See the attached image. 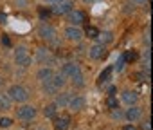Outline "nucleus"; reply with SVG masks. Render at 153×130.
<instances>
[{
  "label": "nucleus",
  "mask_w": 153,
  "mask_h": 130,
  "mask_svg": "<svg viewBox=\"0 0 153 130\" xmlns=\"http://www.w3.org/2000/svg\"><path fill=\"white\" fill-rule=\"evenodd\" d=\"M2 83H4V78H2V76H0V85H2Z\"/></svg>",
  "instance_id": "f704fd0d"
},
{
  "label": "nucleus",
  "mask_w": 153,
  "mask_h": 130,
  "mask_svg": "<svg viewBox=\"0 0 153 130\" xmlns=\"http://www.w3.org/2000/svg\"><path fill=\"white\" fill-rule=\"evenodd\" d=\"M36 60L42 61V63H43L45 60H49V49H43V47L38 49V51H36Z\"/></svg>",
  "instance_id": "aec40b11"
},
{
  "label": "nucleus",
  "mask_w": 153,
  "mask_h": 130,
  "mask_svg": "<svg viewBox=\"0 0 153 130\" xmlns=\"http://www.w3.org/2000/svg\"><path fill=\"white\" fill-rule=\"evenodd\" d=\"M123 56H124V60H126V61H133V60L137 58V54H135L133 51H128V52H126V54H123Z\"/></svg>",
  "instance_id": "bb28decb"
},
{
  "label": "nucleus",
  "mask_w": 153,
  "mask_h": 130,
  "mask_svg": "<svg viewBox=\"0 0 153 130\" xmlns=\"http://www.w3.org/2000/svg\"><path fill=\"white\" fill-rule=\"evenodd\" d=\"M106 105H108L110 108H119V103H117V99L114 98V94H110V98L106 99Z\"/></svg>",
  "instance_id": "393cba45"
},
{
  "label": "nucleus",
  "mask_w": 153,
  "mask_h": 130,
  "mask_svg": "<svg viewBox=\"0 0 153 130\" xmlns=\"http://www.w3.org/2000/svg\"><path fill=\"white\" fill-rule=\"evenodd\" d=\"M68 126H70V117L68 116H61V117L54 119V128L56 130H67Z\"/></svg>",
  "instance_id": "2eb2a0df"
},
{
  "label": "nucleus",
  "mask_w": 153,
  "mask_h": 130,
  "mask_svg": "<svg viewBox=\"0 0 153 130\" xmlns=\"http://www.w3.org/2000/svg\"><path fill=\"white\" fill-rule=\"evenodd\" d=\"M11 125H13L11 117H0V128H9Z\"/></svg>",
  "instance_id": "b1692460"
},
{
  "label": "nucleus",
  "mask_w": 153,
  "mask_h": 130,
  "mask_svg": "<svg viewBox=\"0 0 153 130\" xmlns=\"http://www.w3.org/2000/svg\"><path fill=\"white\" fill-rule=\"evenodd\" d=\"M47 4H51V6H56V4H59V2H63V0H45Z\"/></svg>",
  "instance_id": "c756f323"
},
{
  "label": "nucleus",
  "mask_w": 153,
  "mask_h": 130,
  "mask_svg": "<svg viewBox=\"0 0 153 130\" xmlns=\"http://www.w3.org/2000/svg\"><path fill=\"white\" fill-rule=\"evenodd\" d=\"M88 56H90L92 60H101V58L106 56V47H105L103 43H94V45L88 49Z\"/></svg>",
  "instance_id": "423d86ee"
},
{
  "label": "nucleus",
  "mask_w": 153,
  "mask_h": 130,
  "mask_svg": "<svg viewBox=\"0 0 153 130\" xmlns=\"http://www.w3.org/2000/svg\"><path fill=\"white\" fill-rule=\"evenodd\" d=\"M15 61H16V65H20V67H29V65H31V54H29L27 47H24V45L16 47Z\"/></svg>",
  "instance_id": "f03ea898"
},
{
  "label": "nucleus",
  "mask_w": 153,
  "mask_h": 130,
  "mask_svg": "<svg viewBox=\"0 0 153 130\" xmlns=\"http://www.w3.org/2000/svg\"><path fill=\"white\" fill-rule=\"evenodd\" d=\"M140 126H142V130H149V128H151V126H149V119H146Z\"/></svg>",
  "instance_id": "c85d7f7f"
},
{
  "label": "nucleus",
  "mask_w": 153,
  "mask_h": 130,
  "mask_svg": "<svg viewBox=\"0 0 153 130\" xmlns=\"http://www.w3.org/2000/svg\"><path fill=\"white\" fill-rule=\"evenodd\" d=\"M124 63H126V60H124V56H121V58L117 60V63H115V67H112V69H115L117 72H121L123 67H124Z\"/></svg>",
  "instance_id": "a878e982"
},
{
  "label": "nucleus",
  "mask_w": 153,
  "mask_h": 130,
  "mask_svg": "<svg viewBox=\"0 0 153 130\" xmlns=\"http://www.w3.org/2000/svg\"><path fill=\"white\" fill-rule=\"evenodd\" d=\"M7 96L11 98V101H16V103H25L29 99V92L25 87L22 85H13L9 90H7Z\"/></svg>",
  "instance_id": "f257e3e1"
},
{
  "label": "nucleus",
  "mask_w": 153,
  "mask_h": 130,
  "mask_svg": "<svg viewBox=\"0 0 153 130\" xmlns=\"http://www.w3.org/2000/svg\"><path fill=\"white\" fill-rule=\"evenodd\" d=\"M38 36H40L42 40H45V42H54L56 36H58V33H56V29H54L52 25L42 24V25L38 27Z\"/></svg>",
  "instance_id": "7ed1b4c3"
},
{
  "label": "nucleus",
  "mask_w": 153,
  "mask_h": 130,
  "mask_svg": "<svg viewBox=\"0 0 153 130\" xmlns=\"http://www.w3.org/2000/svg\"><path fill=\"white\" fill-rule=\"evenodd\" d=\"M137 2H144V0H137Z\"/></svg>",
  "instance_id": "c9c22d12"
},
{
  "label": "nucleus",
  "mask_w": 153,
  "mask_h": 130,
  "mask_svg": "<svg viewBox=\"0 0 153 130\" xmlns=\"http://www.w3.org/2000/svg\"><path fill=\"white\" fill-rule=\"evenodd\" d=\"M52 74H54V71L51 69V67H42L40 71H38V74H36V78L42 81V83H47V81H51V78H52Z\"/></svg>",
  "instance_id": "f8f14e48"
},
{
  "label": "nucleus",
  "mask_w": 153,
  "mask_h": 130,
  "mask_svg": "<svg viewBox=\"0 0 153 130\" xmlns=\"http://www.w3.org/2000/svg\"><path fill=\"white\" fill-rule=\"evenodd\" d=\"M68 22L72 24V25H81L83 22H87V15L83 13V11H78V9H72L70 13H68Z\"/></svg>",
  "instance_id": "0eeeda50"
},
{
  "label": "nucleus",
  "mask_w": 153,
  "mask_h": 130,
  "mask_svg": "<svg viewBox=\"0 0 153 130\" xmlns=\"http://www.w3.org/2000/svg\"><path fill=\"white\" fill-rule=\"evenodd\" d=\"M81 72V69H79V65L78 63H65L63 65V69H61V74L65 76V78H74L76 74H79Z\"/></svg>",
  "instance_id": "9d476101"
},
{
  "label": "nucleus",
  "mask_w": 153,
  "mask_h": 130,
  "mask_svg": "<svg viewBox=\"0 0 153 130\" xmlns=\"http://www.w3.org/2000/svg\"><path fill=\"white\" fill-rule=\"evenodd\" d=\"M85 105H87V99L81 98V96H72L70 101H68V108L74 110V112H78V110L85 108Z\"/></svg>",
  "instance_id": "9b49d317"
},
{
  "label": "nucleus",
  "mask_w": 153,
  "mask_h": 130,
  "mask_svg": "<svg viewBox=\"0 0 153 130\" xmlns=\"http://www.w3.org/2000/svg\"><path fill=\"white\" fill-rule=\"evenodd\" d=\"M56 110H58V107L52 103V105H47V107L43 108V114H45V117H54V116H56Z\"/></svg>",
  "instance_id": "412c9836"
},
{
  "label": "nucleus",
  "mask_w": 153,
  "mask_h": 130,
  "mask_svg": "<svg viewBox=\"0 0 153 130\" xmlns=\"http://www.w3.org/2000/svg\"><path fill=\"white\" fill-rule=\"evenodd\" d=\"M85 34H87L88 38H97V34H99V31H97L96 27H92V25H90V27H87V31H85Z\"/></svg>",
  "instance_id": "5701e85b"
},
{
  "label": "nucleus",
  "mask_w": 153,
  "mask_h": 130,
  "mask_svg": "<svg viewBox=\"0 0 153 130\" xmlns=\"http://www.w3.org/2000/svg\"><path fill=\"white\" fill-rule=\"evenodd\" d=\"M97 40H99V43H112L114 42V33L112 31H103V33H99L97 34Z\"/></svg>",
  "instance_id": "f3484780"
},
{
  "label": "nucleus",
  "mask_w": 153,
  "mask_h": 130,
  "mask_svg": "<svg viewBox=\"0 0 153 130\" xmlns=\"http://www.w3.org/2000/svg\"><path fill=\"white\" fill-rule=\"evenodd\" d=\"M70 98H72V94H70V92H63V94H59V96L56 98L54 105H56L58 108H65V107H68V101H70Z\"/></svg>",
  "instance_id": "4468645a"
},
{
  "label": "nucleus",
  "mask_w": 153,
  "mask_h": 130,
  "mask_svg": "<svg viewBox=\"0 0 153 130\" xmlns=\"http://www.w3.org/2000/svg\"><path fill=\"white\" fill-rule=\"evenodd\" d=\"M11 98L4 92H0V110H9L11 108Z\"/></svg>",
  "instance_id": "a211bd4d"
},
{
  "label": "nucleus",
  "mask_w": 153,
  "mask_h": 130,
  "mask_svg": "<svg viewBox=\"0 0 153 130\" xmlns=\"http://www.w3.org/2000/svg\"><path fill=\"white\" fill-rule=\"evenodd\" d=\"M85 4H96V2H99V0H83Z\"/></svg>",
  "instance_id": "72a5a7b5"
},
{
  "label": "nucleus",
  "mask_w": 153,
  "mask_h": 130,
  "mask_svg": "<svg viewBox=\"0 0 153 130\" xmlns=\"http://www.w3.org/2000/svg\"><path fill=\"white\" fill-rule=\"evenodd\" d=\"M16 117L22 119V121H31L36 117V108L33 105H22L18 110H16Z\"/></svg>",
  "instance_id": "20e7f679"
},
{
  "label": "nucleus",
  "mask_w": 153,
  "mask_h": 130,
  "mask_svg": "<svg viewBox=\"0 0 153 130\" xmlns=\"http://www.w3.org/2000/svg\"><path fill=\"white\" fill-rule=\"evenodd\" d=\"M65 81H67V78H65L61 72H54V74H52V78H51V83L54 85V89H56V90L63 89V87H65Z\"/></svg>",
  "instance_id": "ddd939ff"
},
{
  "label": "nucleus",
  "mask_w": 153,
  "mask_h": 130,
  "mask_svg": "<svg viewBox=\"0 0 153 130\" xmlns=\"http://www.w3.org/2000/svg\"><path fill=\"white\" fill-rule=\"evenodd\" d=\"M2 43H4V45H11V42H9L7 36H2Z\"/></svg>",
  "instance_id": "2f4dec72"
},
{
  "label": "nucleus",
  "mask_w": 153,
  "mask_h": 130,
  "mask_svg": "<svg viewBox=\"0 0 153 130\" xmlns=\"http://www.w3.org/2000/svg\"><path fill=\"white\" fill-rule=\"evenodd\" d=\"M72 9H74V4L70 2V0H63V2H59V4H56L52 7V13H56V15H68Z\"/></svg>",
  "instance_id": "1a4fd4ad"
},
{
  "label": "nucleus",
  "mask_w": 153,
  "mask_h": 130,
  "mask_svg": "<svg viewBox=\"0 0 153 130\" xmlns=\"http://www.w3.org/2000/svg\"><path fill=\"white\" fill-rule=\"evenodd\" d=\"M112 72H114V69L112 67H106L101 74H99V85H103V83H106L108 80H110V76H112Z\"/></svg>",
  "instance_id": "6ab92c4d"
},
{
  "label": "nucleus",
  "mask_w": 153,
  "mask_h": 130,
  "mask_svg": "<svg viewBox=\"0 0 153 130\" xmlns=\"http://www.w3.org/2000/svg\"><path fill=\"white\" fill-rule=\"evenodd\" d=\"M135 78H137V81H144V78H148V74H146V76H144V74H142V72H140V74H137V76H135Z\"/></svg>",
  "instance_id": "7c9ffc66"
},
{
  "label": "nucleus",
  "mask_w": 153,
  "mask_h": 130,
  "mask_svg": "<svg viewBox=\"0 0 153 130\" xmlns=\"http://www.w3.org/2000/svg\"><path fill=\"white\" fill-rule=\"evenodd\" d=\"M70 81H72L76 87H83V85H85V78H83L81 72H79V74H76L74 78H70Z\"/></svg>",
  "instance_id": "4be33fe9"
},
{
  "label": "nucleus",
  "mask_w": 153,
  "mask_h": 130,
  "mask_svg": "<svg viewBox=\"0 0 153 130\" xmlns=\"http://www.w3.org/2000/svg\"><path fill=\"white\" fill-rule=\"evenodd\" d=\"M124 117H126L128 121L135 123V121H139V119L142 117V108L137 107V105H130V108L124 112Z\"/></svg>",
  "instance_id": "6e6552de"
},
{
  "label": "nucleus",
  "mask_w": 153,
  "mask_h": 130,
  "mask_svg": "<svg viewBox=\"0 0 153 130\" xmlns=\"http://www.w3.org/2000/svg\"><path fill=\"white\" fill-rule=\"evenodd\" d=\"M65 38L68 42H79L83 38V31L78 27V25H68L65 29Z\"/></svg>",
  "instance_id": "39448f33"
},
{
  "label": "nucleus",
  "mask_w": 153,
  "mask_h": 130,
  "mask_svg": "<svg viewBox=\"0 0 153 130\" xmlns=\"http://www.w3.org/2000/svg\"><path fill=\"white\" fill-rule=\"evenodd\" d=\"M123 130H137V128H135V126H133V125H126V126H124V128H123Z\"/></svg>",
  "instance_id": "473e14b6"
},
{
  "label": "nucleus",
  "mask_w": 153,
  "mask_h": 130,
  "mask_svg": "<svg viewBox=\"0 0 153 130\" xmlns=\"http://www.w3.org/2000/svg\"><path fill=\"white\" fill-rule=\"evenodd\" d=\"M112 117L114 119H121V117H124V114L119 112V110H115V108H112Z\"/></svg>",
  "instance_id": "cd10ccee"
},
{
  "label": "nucleus",
  "mask_w": 153,
  "mask_h": 130,
  "mask_svg": "<svg viewBox=\"0 0 153 130\" xmlns=\"http://www.w3.org/2000/svg\"><path fill=\"white\" fill-rule=\"evenodd\" d=\"M137 99H139L137 92H133V90H124V92H123V101H124L126 105H135Z\"/></svg>",
  "instance_id": "dca6fc26"
}]
</instances>
